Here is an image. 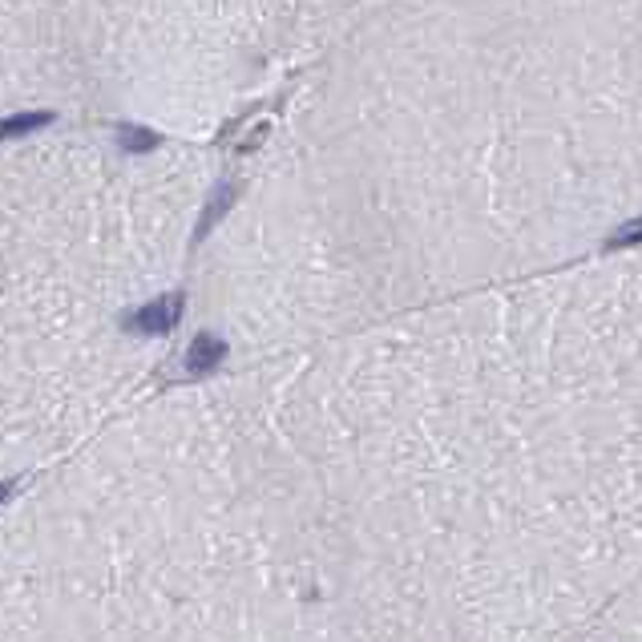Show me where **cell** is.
Returning <instances> with one entry per match:
<instances>
[{
	"mask_svg": "<svg viewBox=\"0 0 642 642\" xmlns=\"http://www.w3.org/2000/svg\"><path fill=\"white\" fill-rule=\"evenodd\" d=\"M182 307H186V295L174 291V295H158L150 303H142L138 311H126L122 315V328L134 332V336H170L182 319Z\"/></svg>",
	"mask_w": 642,
	"mask_h": 642,
	"instance_id": "1",
	"label": "cell"
},
{
	"mask_svg": "<svg viewBox=\"0 0 642 642\" xmlns=\"http://www.w3.org/2000/svg\"><path fill=\"white\" fill-rule=\"evenodd\" d=\"M235 198H239V186H235V182H219V186L210 190V198H206V206H202V214H198V227H194V243H202L214 227L227 219V210L235 206Z\"/></svg>",
	"mask_w": 642,
	"mask_h": 642,
	"instance_id": "2",
	"label": "cell"
},
{
	"mask_svg": "<svg viewBox=\"0 0 642 642\" xmlns=\"http://www.w3.org/2000/svg\"><path fill=\"white\" fill-rule=\"evenodd\" d=\"M227 360V344L214 336V332H202V336H194V344L186 348V372L190 376H210L214 368H219Z\"/></svg>",
	"mask_w": 642,
	"mask_h": 642,
	"instance_id": "3",
	"label": "cell"
},
{
	"mask_svg": "<svg viewBox=\"0 0 642 642\" xmlns=\"http://www.w3.org/2000/svg\"><path fill=\"white\" fill-rule=\"evenodd\" d=\"M118 146L126 154H150L162 146V134L150 130V126H118Z\"/></svg>",
	"mask_w": 642,
	"mask_h": 642,
	"instance_id": "4",
	"label": "cell"
},
{
	"mask_svg": "<svg viewBox=\"0 0 642 642\" xmlns=\"http://www.w3.org/2000/svg\"><path fill=\"white\" fill-rule=\"evenodd\" d=\"M45 126H53V114H13V118H0V142L37 134V130H45Z\"/></svg>",
	"mask_w": 642,
	"mask_h": 642,
	"instance_id": "5",
	"label": "cell"
},
{
	"mask_svg": "<svg viewBox=\"0 0 642 642\" xmlns=\"http://www.w3.org/2000/svg\"><path fill=\"white\" fill-rule=\"evenodd\" d=\"M634 243H642V219L622 223V227L606 239V251H622V247H634Z\"/></svg>",
	"mask_w": 642,
	"mask_h": 642,
	"instance_id": "6",
	"label": "cell"
},
{
	"mask_svg": "<svg viewBox=\"0 0 642 642\" xmlns=\"http://www.w3.org/2000/svg\"><path fill=\"white\" fill-rule=\"evenodd\" d=\"M13 497V481H0V501H9Z\"/></svg>",
	"mask_w": 642,
	"mask_h": 642,
	"instance_id": "7",
	"label": "cell"
}]
</instances>
